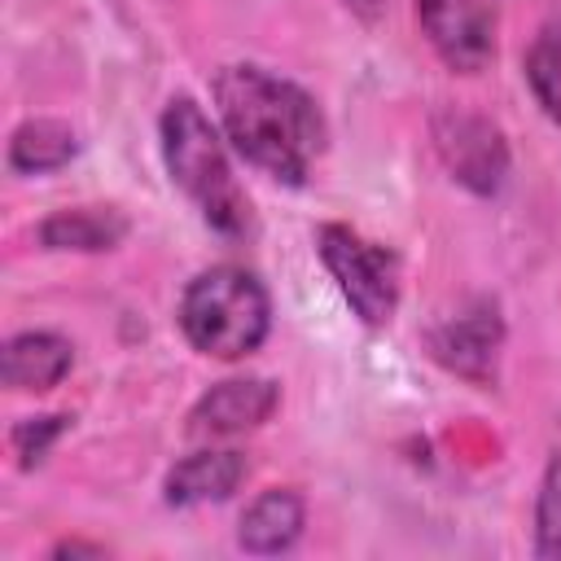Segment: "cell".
<instances>
[{
  "label": "cell",
  "instance_id": "cell-1",
  "mask_svg": "<svg viewBox=\"0 0 561 561\" xmlns=\"http://www.w3.org/2000/svg\"><path fill=\"white\" fill-rule=\"evenodd\" d=\"M210 101L232 153H241L276 184H302L329 145V123L320 101L302 83L267 66L254 61L219 66L210 83Z\"/></svg>",
  "mask_w": 561,
  "mask_h": 561
},
{
  "label": "cell",
  "instance_id": "cell-2",
  "mask_svg": "<svg viewBox=\"0 0 561 561\" xmlns=\"http://www.w3.org/2000/svg\"><path fill=\"white\" fill-rule=\"evenodd\" d=\"M158 145L171 184L197 206V215L224 232V237H245L254 228L250 197L232 175L228 158V136L219 118H210L193 96H171L158 118Z\"/></svg>",
  "mask_w": 561,
  "mask_h": 561
},
{
  "label": "cell",
  "instance_id": "cell-3",
  "mask_svg": "<svg viewBox=\"0 0 561 561\" xmlns=\"http://www.w3.org/2000/svg\"><path fill=\"white\" fill-rule=\"evenodd\" d=\"M180 333L197 355L210 359H245L267 342L272 329V302L263 280L250 267L237 263H215L202 267L175 307Z\"/></svg>",
  "mask_w": 561,
  "mask_h": 561
},
{
  "label": "cell",
  "instance_id": "cell-4",
  "mask_svg": "<svg viewBox=\"0 0 561 561\" xmlns=\"http://www.w3.org/2000/svg\"><path fill=\"white\" fill-rule=\"evenodd\" d=\"M316 254L324 272L333 276L346 307L359 316V324L381 329L394 320L399 307V259L381 245L355 232L351 224H320L316 228Z\"/></svg>",
  "mask_w": 561,
  "mask_h": 561
},
{
  "label": "cell",
  "instance_id": "cell-5",
  "mask_svg": "<svg viewBox=\"0 0 561 561\" xmlns=\"http://www.w3.org/2000/svg\"><path fill=\"white\" fill-rule=\"evenodd\" d=\"M430 140L460 188L478 197H495L508 184L513 153H508L500 123H491L486 114L465 110V105H438L430 114Z\"/></svg>",
  "mask_w": 561,
  "mask_h": 561
},
{
  "label": "cell",
  "instance_id": "cell-6",
  "mask_svg": "<svg viewBox=\"0 0 561 561\" xmlns=\"http://www.w3.org/2000/svg\"><path fill=\"white\" fill-rule=\"evenodd\" d=\"M425 351L438 368L469 386H495L504 351V316L495 298H469L425 333Z\"/></svg>",
  "mask_w": 561,
  "mask_h": 561
},
{
  "label": "cell",
  "instance_id": "cell-7",
  "mask_svg": "<svg viewBox=\"0 0 561 561\" xmlns=\"http://www.w3.org/2000/svg\"><path fill=\"white\" fill-rule=\"evenodd\" d=\"M416 22L447 70L482 75L495 61V0H416Z\"/></svg>",
  "mask_w": 561,
  "mask_h": 561
},
{
  "label": "cell",
  "instance_id": "cell-8",
  "mask_svg": "<svg viewBox=\"0 0 561 561\" xmlns=\"http://www.w3.org/2000/svg\"><path fill=\"white\" fill-rule=\"evenodd\" d=\"M276 403H280V386L272 377H224L188 408L184 430L193 438H232L259 430L276 412Z\"/></svg>",
  "mask_w": 561,
  "mask_h": 561
},
{
  "label": "cell",
  "instance_id": "cell-9",
  "mask_svg": "<svg viewBox=\"0 0 561 561\" xmlns=\"http://www.w3.org/2000/svg\"><path fill=\"white\" fill-rule=\"evenodd\" d=\"M245 456L237 447H202L184 460H175L162 478V500L171 508H197L219 504L245 482Z\"/></svg>",
  "mask_w": 561,
  "mask_h": 561
},
{
  "label": "cell",
  "instance_id": "cell-10",
  "mask_svg": "<svg viewBox=\"0 0 561 561\" xmlns=\"http://www.w3.org/2000/svg\"><path fill=\"white\" fill-rule=\"evenodd\" d=\"M70 368H75V346L53 329H22L4 342V355H0L4 386L18 394H44L61 386Z\"/></svg>",
  "mask_w": 561,
  "mask_h": 561
},
{
  "label": "cell",
  "instance_id": "cell-11",
  "mask_svg": "<svg viewBox=\"0 0 561 561\" xmlns=\"http://www.w3.org/2000/svg\"><path fill=\"white\" fill-rule=\"evenodd\" d=\"M302 522H307L302 495L294 486H267L245 504V513L237 522V543L254 557H276L298 543Z\"/></svg>",
  "mask_w": 561,
  "mask_h": 561
},
{
  "label": "cell",
  "instance_id": "cell-12",
  "mask_svg": "<svg viewBox=\"0 0 561 561\" xmlns=\"http://www.w3.org/2000/svg\"><path fill=\"white\" fill-rule=\"evenodd\" d=\"M127 232L131 224L118 206H66L39 219L35 228L39 245L61 250V254H101V250H114Z\"/></svg>",
  "mask_w": 561,
  "mask_h": 561
},
{
  "label": "cell",
  "instance_id": "cell-13",
  "mask_svg": "<svg viewBox=\"0 0 561 561\" xmlns=\"http://www.w3.org/2000/svg\"><path fill=\"white\" fill-rule=\"evenodd\" d=\"M79 131L66 118H26L9 131V167L18 175H48L75 162Z\"/></svg>",
  "mask_w": 561,
  "mask_h": 561
},
{
  "label": "cell",
  "instance_id": "cell-14",
  "mask_svg": "<svg viewBox=\"0 0 561 561\" xmlns=\"http://www.w3.org/2000/svg\"><path fill=\"white\" fill-rule=\"evenodd\" d=\"M522 75H526V88L535 96V105L561 123V13L548 18L539 26V35L530 39L526 57H522Z\"/></svg>",
  "mask_w": 561,
  "mask_h": 561
},
{
  "label": "cell",
  "instance_id": "cell-15",
  "mask_svg": "<svg viewBox=\"0 0 561 561\" xmlns=\"http://www.w3.org/2000/svg\"><path fill=\"white\" fill-rule=\"evenodd\" d=\"M530 552L539 561H561V451L548 456L539 495H535V539Z\"/></svg>",
  "mask_w": 561,
  "mask_h": 561
},
{
  "label": "cell",
  "instance_id": "cell-16",
  "mask_svg": "<svg viewBox=\"0 0 561 561\" xmlns=\"http://www.w3.org/2000/svg\"><path fill=\"white\" fill-rule=\"evenodd\" d=\"M70 421H75V416H66V412H44V416L18 421V425L9 430V447H13V456H18V469L44 465V456H48L53 443L70 430Z\"/></svg>",
  "mask_w": 561,
  "mask_h": 561
},
{
  "label": "cell",
  "instance_id": "cell-17",
  "mask_svg": "<svg viewBox=\"0 0 561 561\" xmlns=\"http://www.w3.org/2000/svg\"><path fill=\"white\" fill-rule=\"evenodd\" d=\"M48 557H105L101 543H83V539H61L48 548Z\"/></svg>",
  "mask_w": 561,
  "mask_h": 561
},
{
  "label": "cell",
  "instance_id": "cell-18",
  "mask_svg": "<svg viewBox=\"0 0 561 561\" xmlns=\"http://www.w3.org/2000/svg\"><path fill=\"white\" fill-rule=\"evenodd\" d=\"M342 4H346L359 22H377V18L386 13V4H390V0H342Z\"/></svg>",
  "mask_w": 561,
  "mask_h": 561
}]
</instances>
